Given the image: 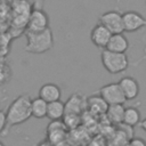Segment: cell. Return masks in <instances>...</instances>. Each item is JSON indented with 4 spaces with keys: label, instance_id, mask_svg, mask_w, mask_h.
Here are the masks:
<instances>
[{
    "label": "cell",
    "instance_id": "cell-3",
    "mask_svg": "<svg viewBox=\"0 0 146 146\" xmlns=\"http://www.w3.org/2000/svg\"><path fill=\"white\" fill-rule=\"evenodd\" d=\"M100 59L104 68L110 74L122 73L129 66V59L125 52H114L107 49H103Z\"/></svg>",
    "mask_w": 146,
    "mask_h": 146
},
{
    "label": "cell",
    "instance_id": "cell-23",
    "mask_svg": "<svg viewBox=\"0 0 146 146\" xmlns=\"http://www.w3.org/2000/svg\"><path fill=\"white\" fill-rule=\"evenodd\" d=\"M46 0H33V7L34 8H43Z\"/></svg>",
    "mask_w": 146,
    "mask_h": 146
},
{
    "label": "cell",
    "instance_id": "cell-24",
    "mask_svg": "<svg viewBox=\"0 0 146 146\" xmlns=\"http://www.w3.org/2000/svg\"><path fill=\"white\" fill-rule=\"evenodd\" d=\"M38 146H55V145H54V144H51V143L47 139V140H43V141L39 143V144H38Z\"/></svg>",
    "mask_w": 146,
    "mask_h": 146
},
{
    "label": "cell",
    "instance_id": "cell-18",
    "mask_svg": "<svg viewBox=\"0 0 146 146\" xmlns=\"http://www.w3.org/2000/svg\"><path fill=\"white\" fill-rule=\"evenodd\" d=\"M140 121H141V116H140V112H139V110L137 107H133V106L125 107L122 123L133 128L137 124H139Z\"/></svg>",
    "mask_w": 146,
    "mask_h": 146
},
{
    "label": "cell",
    "instance_id": "cell-10",
    "mask_svg": "<svg viewBox=\"0 0 146 146\" xmlns=\"http://www.w3.org/2000/svg\"><path fill=\"white\" fill-rule=\"evenodd\" d=\"M119 83L121 86V89H122L127 100H132V99L138 97L139 91H140V87H139L138 81L135 78L129 76V75L123 76L119 80Z\"/></svg>",
    "mask_w": 146,
    "mask_h": 146
},
{
    "label": "cell",
    "instance_id": "cell-11",
    "mask_svg": "<svg viewBox=\"0 0 146 146\" xmlns=\"http://www.w3.org/2000/svg\"><path fill=\"white\" fill-rule=\"evenodd\" d=\"M87 110V97L80 92L73 94L65 103V113L81 114Z\"/></svg>",
    "mask_w": 146,
    "mask_h": 146
},
{
    "label": "cell",
    "instance_id": "cell-8",
    "mask_svg": "<svg viewBox=\"0 0 146 146\" xmlns=\"http://www.w3.org/2000/svg\"><path fill=\"white\" fill-rule=\"evenodd\" d=\"M123 16V24H124V31L127 32H136L143 27H146V18L135 10H128Z\"/></svg>",
    "mask_w": 146,
    "mask_h": 146
},
{
    "label": "cell",
    "instance_id": "cell-26",
    "mask_svg": "<svg viewBox=\"0 0 146 146\" xmlns=\"http://www.w3.org/2000/svg\"><path fill=\"white\" fill-rule=\"evenodd\" d=\"M0 146H5V144H3L2 141H0Z\"/></svg>",
    "mask_w": 146,
    "mask_h": 146
},
{
    "label": "cell",
    "instance_id": "cell-27",
    "mask_svg": "<svg viewBox=\"0 0 146 146\" xmlns=\"http://www.w3.org/2000/svg\"><path fill=\"white\" fill-rule=\"evenodd\" d=\"M120 1H121V0H116V2H117V3H120Z\"/></svg>",
    "mask_w": 146,
    "mask_h": 146
},
{
    "label": "cell",
    "instance_id": "cell-12",
    "mask_svg": "<svg viewBox=\"0 0 146 146\" xmlns=\"http://www.w3.org/2000/svg\"><path fill=\"white\" fill-rule=\"evenodd\" d=\"M39 97L46 100L47 103H51L55 100H59L62 97V90L59 86L52 82L44 83L39 89Z\"/></svg>",
    "mask_w": 146,
    "mask_h": 146
},
{
    "label": "cell",
    "instance_id": "cell-6",
    "mask_svg": "<svg viewBox=\"0 0 146 146\" xmlns=\"http://www.w3.org/2000/svg\"><path fill=\"white\" fill-rule=\"evenodd\" d=\"M99 23L106 26L112 34L123 33L124 32V24H123V16L117 10H110L99 16Z\"/></svg>",
    "mask_w": 146,
    "mask_h": 146
},
{
    "label": "cell",
    "instance_id": "cell-5",
    "mask_svg": "<svg viewBox=\"0 0 146 146\" xmlns=\"http://www.w3.org/2000/svg\"><path fill=\"white\" fill-rule=\"evenodd\" d=\"M99 95L105 99V102L108 105L124 104L127 102V98L119 82H111V83L103 86L99 89Z\"/></svg>",
    "mask_w": 146,
    "mask_h": 146
},
{
    "label": "cell",
    "instance_id": "cell-14",
    "mask_svg": "<svg viewBox=\"0 0 146 146\" xmlns=\"http://www.w3.org/2000/svg\"><path fill=\"white\" fill-rule=\"evenodd\" d=\"M128 48H129V41L123 35V33L112 34L106 47L107 50H111L114 52H125Z\"/></svg>",
    "mask_w": 146,
    "mask_h": 146
},
{
    "label": "cell",
    "instance_id": "cell-17",
    "mask_svg": "<svg viewBox=\"0 0 146 146\" xmlns=\"http://www.w3.org/2000/svg\"><path fill=\"white\" fill-rule=\"evenodd\" d=\"M47 110H48V103L40 98L39 96L33 98L31 102V112L32 116L35 119H43L47 117Z\"/></svg>",
    "mask_w": 146,
    "mask_h": 146
},
{
    "label": "cell",
    "instance_id": "cell-22",
    "mask_svg": "<svg viewBox=\"0 0 146 146\" xmlns=\"http://www.w3.org/2000/svg\"><path fill=\"white\" fill-rule=\"evenodd\" d=\"M128 145L129 146H146V141L143 138H131Z\"/></svg>",
    "mask_w": 146,
    "mask_h": 146
},
{
    "label": "cell",
    "instance_id": "cell-9",
    "mask_svg": "<svg viewBox=\"0 0 146 146\" xmlns=\"http://www.w3.org/2000/svg\"><path fill=\"white\" fill-rule=\"evenodd\" d=\"M111 36H112L111 31L106 26L100 24V23L96 24L92 27L91 32H90V40H91V42L97 48H99V49H106L107 43H108Z\"/></svg>",
    "mask_w": 146,
    "mask_h": 146
},
{
    "label": "cell",
    "instance_id": "cell-15",
    "mask_svg": "<svg viewBox=\"0 0 146 146\" xmlns=\"http://www.w3.org/2000/svg\"><path fill=\"white\" fill-rule=\"evenodd\" d=\"M64 115H65V103H63L60 99L51 102V103H48L47 117L50 121L62 120Z\"/></svg>",
    "mask_w": 146,
    "mask_h": 146
},
{
    "label": "cell",
    "instance_id": "cell-4",
    "mask_svg": "<svg viewBox=\"0 0 146 146\" xmlns=\"http://www.w3.org/2000/svg\"><path fill=\"white\" fill-rule=\"evenodd\" d=\"M49 29V17L48 14L43 10V8H32L27 24L26 31L31 32H41Z\"/></svg>",
    "mask_w": 146,
    "mask_h": 146
},
{
    "label": "cell",
    "instance_id": "cell-1",
    "mask_svg": "<svg viewBox=\"0 0 146 146\" xmlns=\"http://www.w3.org/2000/svg\"><path fill=\"white\" fill-rule=\"evenodd\" d=\"M31 102H32L31 96L27 94H23V95H19L18 97H16L10 103V105L8 106V108L6 111L7 128H6L5 132L2 133L3 136L8 135L13 127H16V125H19V124L26 122L32 116Z\"/></svg>",
    "mask_w": 146,
    "mask_h": 146
},
{
    "label": "cell",
    "instance_id": "cell-13",
    "mask_svg": "<svg viewBox=\"0 0 146 146\" xmlns=\"http://www.w3.org/2000/svg\"><path fill=\"white\" fill-rule=\"evenodd\" d=\"M108 104L100 95H92L87 98V110L95 115L106 114Z\"/></svg>",
    "mask_w": 146,
    "mask_h": 146
},
{
    "label": "cell",
    "instance_id": "cell-7",
    "mask_svg": "<svg viewBox=\"0 0 146 146\" xmlns=\"http://www.w3.org/2000/svg\"><path fill=\"white\" fill-rule=\"evenodd\" d=\"M67 133V128L65 127L63 120H54L47 127V139L55 146L62 144L65 140Z\"/></svg>",
    "mask_w": 146,
    "mask_h": 146
},
{
    "label": "cell",
    "instance_id": "cell-16",
    "mask_svg": "<svg viewBox=\"0 0 146 146\" xmlns=\"http://www.w3.org/2000/svg\"><path fill=\"white\" fill-rule=\"evenodd\" d=\"M124 111H125V107L123 106V104L108 105V108H107L105 115L110 122L115 123V124H121L123 122Z\"/></svg>",
    "mask_w": 146,
    "mask_h": 146
},
{
    "label": "cell",
    "instance_id": "cell-25",
    "mask_svg": "<svg viewBox=\"0 0 146 146\" xmlns=\"http://www.w3.org/2000/svg\"><path fill=\"white\" fill-rule=\"evenodd\" d=\"M139 127L141 128V130H144V131L146 132V117H145V119H143V120L140 121V123H139Z\"/></svg>",
    "mask_w": 146,
    "mask_h": 146
},
{
    "label": "cell",
    "instance_id": "cell-19",
    "mask_svg": "<svg viewBox=\"0 0 146 146\" xmlns=\"http://www.w3.org/2000/svg\"><path fill=\"white\" fill-rule=\"evenodd\" d=\"M11 76L13 71L9 63L6 60V58L0 57V86L8 83L11 80Z\"/></svg>",
    "mask_w": 146,
    "mask_h": 146
},
{
    "label": "cell",
    "instance_id": "cell-21",
    "mask_svg": "<svg viewBox=\"0 0 146 146\" xmlns=\"http://www.w3.org/2000/svg\"><path fill=\"white\" fill-rule=\"evenodd\" d=\"M7 128V115L6 112L0 110V133L2 135Z\"/></svg>",
    "mask_w": 146,
    "mask_h": 146
},
{
    "label": "cell",
    "instance_id": "cell-20",
    "mask_svg": "<svg viewBox=\"0 0 146 146\" xmlns=\"http://www.w3.org/2000/svg\"><path fill=\"white\" fill-rule=\"evenodd\" d=\"M62 120H63L65 127L67 128V130L68 129H75L81 123L80 114H75V113H65V115L63 116Z\"/></svg>",
    "mask_w": 146,
    "mask_h": 146
},
{
    "label": "cell",
    "instance_id": "cell-2",
    "mask_svg": "<svg viewBox=\"0 0 146 146\" xmlns=\"http://www.w3.org/2000/svg\"><path fill=\"white\" fill-rule=\"evenodd\" d=\"M26 38V44L24 47V51L35 55H41L49 51L54 47V35L52 31L49 29L41 32H24Z\"/></svg>",
    "mask_w": 146,
    "mask_h": 146
}]
</instances>
